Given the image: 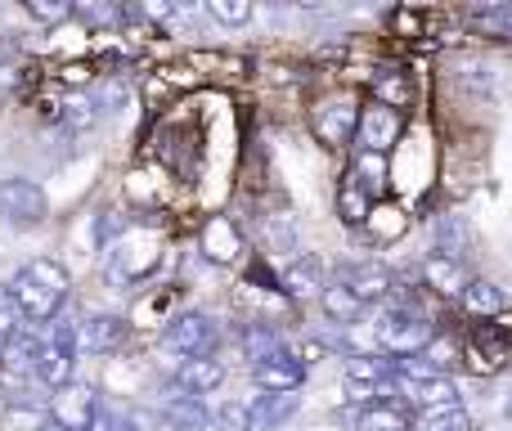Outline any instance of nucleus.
<instances>
[{"label":"nucleus","instance_id":"28","mask_svg":"<svg viewBox=\"0 0 512 431\" xmlns=\"http://www.w3.org/2000/svg\"><path fill=\"white\" fill-rule=\"evenodd\" d=\"M99 113H104V108L95 104V95H68L63 99V126H68V131H86V126H95L99 122Z\"/></svg>","mask_w":512,"mask_h":431},{"label":"nucleus","instance_id":"18","mask_svg":"<svg viewBox=\"0 0 512 431\" xmlns=\"http://www.w3.org/2000/svg\"><path fill=\"white\" fill-rule=\"evenodd\" d=\"M301 409L297 396H256L248 405V431H279Z\"/></svg>","mask_w":512,"mask_h":431},{"label":"nucleus","instance_id":"6","mask_svg":"<svg viewBox=\"0 0 512 431\" xmlns=\"http://www.w3.org/2000/svg\"><path fill=\"white\" fill-rule=\"evenodd\" d=\"M0 220L9 229H32L45 220V194L36 180H23V176H9L0 180Z\"/></svg>","mask_w":512,"mask_h":431},{"label":"nucleus","instance_id":"12","mask_svg":"<svg viewBox=\"0 0 512 431\" xmlns=\"http://www.w3.org/2000/svg\"><path fill=\"white\" fill-rule=\"evenodd\" d=\"M131 324L122 315H90L86 324H77V351H90V355H108L126 342Z\"/></svg>","mask_w":512,"mask_h":431},{"label":"nucleus","instance_id":"1","mask_svg":"<svg viewBox=\"0 0 512 431\" xmlns=\"http://www.w3.org/2000/svg\"><path fill=\"white\" fill-rule=\"evenodd\" d=\"M63 297H68V270H63L59 261H50V256L27 261L23 270L14 274V283H9V301H14V310L23 319H32V324H45V319L59 315Z\"/></svg>","mask_w":512,"mask_h":431},{"label":"nucleus","instance_id":"7","mask_svg":"<svg viewBox=\"0 0 512 431\" xmlns=\"http://www.w3.org/2000/svg\"><path fill=\"white\" fill-rule=\"evenodd\" d=\"M252 382L265 391V396H292V391L306 382V364H301V355L297 351H274L270 360H261V364H252Z\"/></svg>","mask_w":512,"mask_h":431},{"label":"nucleus","instance_id":"33","mask_svg":"<svg viewBox=\"0 0 512 431\" xmlns=\"http://www.w3.org/2000/svg\"><path fill=\"white\" fill-rule=\"evenodd\" d=\"M72 14L86 18V23H99V27H108V23H117V18H126L122 9H113V5H77Z\"/></svg>","mask_w":512,"mask_h":431},{"label":"nucleus","instance_id":"43","mask_svg":"<svg viewBox=\"0 0 512 431\" xmlns=\"http://www.w3.org/2000/svg\"><path fill=\"white\" fill-rule=\"evenodd\" d=\"M508 396H512V391H508ZM508 414H512V400H508Z\"/></svg>","mask_w":512,"mask_h":431},{"label":"nucleus","instance_id":"40","mask_svg":"<svg viewBox=\"0 0 512 431\" xmlns=\"http://www.w3.org/2000/svg\"><path fill=\"white\" fill-rule=\"evenodd\" d=\"M391 23H396L400 32H418V18H409V14H396V18H391Z\"/></svg>","mask_w":512,"mask_h":431},{"label":"nucleus","instance_id":"8","mask_svg":"<svg viewBox=\"0 0 512 431\" xmlns=\"http://www.w3.org/2000/svg\"><path fill=\"white\" fill-rule=\"evenodd\" d=\"M391 387L405 391V400L414 409H423L427 418L436 414H450V409H459V382L450 378V373H441V378H418V382H400L391 378Z\"/></svg>","mask_w":512,"mask_h":431},{"label":"nucleus","instance_id":"20","mask_svg":"<svg viewBox=\"0 0 512 431\" xmlns=\"http://www.w3.org/2000/svg\"><path fill=\"white\" fill-rule=\"evenodd\" d=\"M283 288H288L292 297H315V292H324V261H319V256H297V261L283 270Z\"/></svg>","mask_w":512,"mask_h":431},{"label":"nucleus","instance_id":"34","mask_svg":"<svg viewBox=\"0 0 512 431\" xmlns=\"http://www.w3.org/2000/svg\"><path fill=\"white\" fill-rule=\"evenodd\" d=\"M427 431H472V418L463 409H450V414L427 418Z\"/></svg>","mask_w":512,"mask_h":431},{"label":"nucleus","instance_id":"24","mask_svg":"<svg viewBox=\"0 0 512 431\" xmlns=\"http://www.w3.org/2000/svg\"><path fill=\"white\" fill-rule=\"evenodd\" d=\"M472 234H468V220L463 216H441L436 220V256H450V261H459L463 252H468Z\"/></svg>","mask_w":512,"mask_h":431},{"label":"nucleus","instance_id":"36","mask_svg":"<svg viewBox=\"0 0 512 431\" xmlns=\"http://www.w3.org/2000/svg\"><path fill=\"white\" fill-rule=\"evenodd\" d=\"M27 14H32L36 23H59V18L72 14V5H36V0H32V5H27Z\"/></svg>","mask_w":512,"mask_h":431},{"label":"nucleus","instance_id":"10","mask_svg":"<svg viewBox=\"0 0 512 431\" xmlns=\"http://www.w3.org/2000/svg\"><path fill=\"white\" fill-rule=\"evenodd\" d=\"M355 140H360V153H387L391 144L400 140V113L396 108H382V104L360 108Z\"/></svg>","mask_w":512,"mask_h":431},{"label":"nucleus","instance_id":"4","mask_svg":"<svg viewBox=\"0 0 512 431\" xmlns=\"http://www.w3.org/2000/svg\"><path fill=\"white\" fill-rule=\"evenodd\" d=\"M432 337H436L432 319L414 306H396L378 319V346H382V355H391V360H409V355H418Z\"/></svg>","mask_w":512,"mask_h":431},{"label":"nucleus","instance_id":"25","mask_svg":"<svg viewBox=\"0 0 512 431\" xmlns=\"http://www.w3.org/2000/svg\"><path fill=\"white\" fill-rule=\"evenodd\" d=\"M351 180L369 198H382V194H387V158H382V153H360V158H355Z\"/></svg>","mask_w":512,"mask_h":431},{"label":"nucleus","instance_id":"35","mask_svg":"<svg viewBox=\"0 0 512 431\" xmlns=\"http://www.w3.org/2000/svg\"><path fill=\"white\" fill-rule=\"evenodd\" d=\"M18 310H14V301H9V292H0V342H9V337L18 333Z\"/></svg>","mask_w":512,"mask_h":431},{"label":"nucleus","instance_id":"3","mask_svg":"<svg viewBox=\"0 0 512 431\" xmlns=\"http://www.w3.org/2000/svg\"><path fill=\"white\" fill-rule=\"evenodd\" d=\"M72 369H77V319L72 315H54L50 333L41 337V355H36V382L50 391L68 387Z\"/></svg>","mask_w":512,"mask_h":431},{"label":"nucleus","instance_id":"23","mask_svg":"<svg viewBox=\"0 0 512 431\" xmlns=\"http://www.w3.org/2000/svg\"><path fill=\"white\" fill-rule=\"evenodd\" d=\"M360 431H414V418H409L405 405H391V400H378L360 414Z\"/></svg>","mask_w":512,"mask_h":431},{"label":"nucleus","instance_id":"22","mask_svg":"<svg viewBox=\"0 0 512 431\" xmlns=\"http://www.w3.org/2000/svg\"><path fill=\"white\" fill-rule=\"evenodd\" d=\"M423 274H427V283H432L436 292H445V297H463V288H468V274H463V265L450 261V256H427Z\"/></svg>","mask_w":512,"mask_h":431},{"label":"nucleus","instance_id":"39","mask_svg":"<svg viewBox=\"0 0 512 431\" xmlns=\"http://www.w3.org/2000/svg\"><path fill=\"white\" fill-rule=\"evenodd\" d=\"M265 238H270V243H283V247H292V225H274V229H265Z\"/></svg>","mask_w":512,"mask_h":431},{"label":"nucleus","instance_id":"37","mask_svg":"<svg viewBox=\"0 0 512 431\" xmlns=\"http://www.w3.org/2000/svg\"><path fill=\"white\" fill-rule=\"evenodd\" d=\"M86 431H131V423H126L122 414H113V409H99L95 423H90Z\"/></svg>","mask_w":512,"mask_h":431},{"label":"nucleus","instance_id":"26","mask_svg":"<svg viewBox=\"0 0 512 431\" xmlns=\"http://www.w3.org/2000/svg\"><path fill=\"white\" fill-rule=\"evenodd\" d=\"M319 301H324V315L333 319V324H355L360 319V301L351 297V292L342 288V283H324V292H319Z\"/></svg>","mask_w":512,"mask_h":431},{"label":"nucleus","instance_id":"38","mask_svg":"<svg viewBox=\"0 0 512 431\" xmlns=\"http://www.w3.org/2000/svg\"><path fill=\"white\" fill-rule=\"evenodd\" d=\"M481 23H512V5H490V9H477Z\"/></svg>","mask_w":512,"mask_h":431},{"label":"nucleus","instance_id":"42","mask_svg":"<svg viewBox=\"0 0 512 431\" xmlns=\"http://www.w3.org/2000/svg\"><path fill=\"white\" fill-rule=\"evenodd\" d=\"M36 431H63V427H59V423H54V418H45V423H41V427H36Z\"/></svg>","mask_w":512,"mask_h":431},{"label":"nucleus","instance_id":"41","mask_svg":"<svg viewBox=\"0 0 512 431\" xmlns=\"http://www.w3.org/2000/svg\"><path fill=\"white\" fill-rule=\"evenodd\" d=\"M14 86V68H5V63H0V90H9Z\"/></svg>","mask_w":512,"mask_h":431},{"label":"nucleus","instance_id":"29","mask_svg":"<svg viewBox=\"0 0 512 431\" xmlns=\"http://www.w3.org/2000/svg\"><path fill=\"white\" fill-rule=\"evenodd\" d=\"M243 351H248L252 364H261V360H270L274 351H283V337L274 333L270 324H256V328H248V333H243Z\"/></svg>","mask_w":512,"mask_h":431},{"label":"nucleus","instance_id":"27","mask_svg":"<svg viewBox=\"0 0 512 431\" xmlns=\"http://www.w3.org/2000/svg\"><path fill=\"white\" fill-rule=\"evenodd\" d=\"M337 212H342L346 225H364L373 212V198L364 194L355 180H342V189H337Z\"/></svg>","mask_w":512,"mask_h":431},{"label":"nucleus","instance_id":"16","mask_svg":"<svg viewBox=\"0 0 512 431\" xmlns=\"http://www.w3.org/2000/svg\"><path fill=\"white\" fill-rule=\"evenodd\" d=\"M221 382H225V364L212 360V355H207V360H185L176 373V387L185 391V396H198V400L212 396Z\"/></svg>","mask_w":512,"mask_h":431},{"label":"nucleus","instance_id":"5","mask_svg":"<svg viewBox=\"0 0 512 431\" xmlns=\"http://www.w3.org/2000/svg\"><path fill=\"white\" fill-rule=\"evenodd\" d=\"M216 342H221V328L203 310H185L162 328V351L180 355V360H207L216 351Z\"/></svg>","mask_w":512,"mask_h":431},{"label":"nucleus","instance_id":"30","mask_svg":"<svg viewBox=\"0 0 512 431\" xmlns=\"http://www.w3.org/2000/svg\"><path fill=\"white\" fill-rule=\"evenodd\" d=\"M373 90H378V104L382 108H405L409 104V81L400 77V72H387V77L373 81Z\"/></svg>","mask_w":512,"mask_h":431},{"label":"nucleus","instance_id":"15","mask_svg":"<svg viewBox=\"0 0 512 431\" xmlns=\"http://www.w3.org/2000/svg\"><path fill=\"white\" fill-rule=\"evenodd\" d=\"M203 256L216 265H234L243 256V234L234 229L230 216H212L203 225Z\"/></svg>","mask_w":512,"mask_h":431},{"label":"nucleus","instance_id":"11","mask_svg":"<svg viewBox=\"0 0 512 431\" xmlns=\"http://www.w3.org/2000/svg\"><path fill=\"white\" fill-rule=\"evenodd\" d=\"M396 378V360L378 351H351L346 355V382L355 387V396H369L378 387H391Z\"/></svg>","mask_w":512,"mask_h":431},{"label":"nucleus","instance_id":"14","mask_svg":"<svg viewBox=\"0 0 512 431\" xmlns=\"http://www.w3.org/2000/svg\"><path fill=\"white\" fill-rule=\"evenodd\" d=\"M355 122H360V108H355L351 99H328V104L315 113V135L328 144V149H342V144L355 135Z\"/></svg>","mask_w":512,"mask_h":431},{"label":"nucleus","instance_id":"9","mask_svg":"<svg viewBox=\"0 0 512 431\" xmlns=\"http://www.w3.org/2000/svg\"><path fill=\"white\" fill-rule=\"evenodd\" d=\"M99 409H104L99 405V396L90 387H81V382H68V387H59L50 396V418L63 431H86L90 423H95Z\"/></svg>","mask_w":512,"mask_h":431},{"label":"nucleus","instance_id":"13","mask_svg":"<svg viewBox=\"0 0 512 431\" xmlns=\"http://www.w3.org/2000/svg\"><path fill=\"white\" fill-rule=\"evenodd\" d=\"M36 355H41V337L27 333V328H18L14 337L5 342V355H0V373H5L9 382H36Z\"/></svg>","mask_w":512,"mask_h":431},{"label":"nucleus","instance_id":"17","mask_svg":"<svg viewBox=\"0 0 512 431\" xmlns=\"http://www.w3.org/2000/svg\"><path fill=\"white\" fill-rule=\"evenodd\" d=\"M342 288L360 306H369V301H382L391 292V274L378 270V265H351V270H342Z\"/></svg>","mask_w":512,"mask_h":431},{"label":"nucleus","instance_id":"21","mask_svg":"<svg viewBox=\"0 0 512 431\" xmlns=\"http://www.w3.org/2000/svg\"><path fill=\"white\" fill-rule=\"evenodd\" d=\"M459 301L472 310V315H481V319H495V315H504V310H508L504 288H499V283H490V279H468V288H463Z\"/></svg>","mask_w":512,"mask_h":431},{"label":"nucleus","instance_id":"19","mask_svg":"<svg viewBox=\"0 0 512 431\" xmlns=\"http://www.w3.org/2000/svg\"><path fill=\"white\" fill-rule=\"evenodd\" d=\"M162 423L171 431H203L212 423V414H207V405L198 396H171L167 405H162Z\"/></svg>","mask_w":512,"mask_h":431},{"label":"nucleus","instance_id":"2","mask_svg":"<svg viewBox=\"0 0 512 431\" xmlns=\"http://www.w3.org/2000/svg\"><path fill=\"white\" fill-rule=\"evenodd\" d=\"M158 265H162V238L153 229H126L117 243H108V279L117 288L149 279Z\"/></svg>","mask_w":512,"mask_h":431},{"label":"nucleus","instance_id":"32","mask_svg":"<svg viewBox=\"0 0 512 431\" xmlns=\"http://www.w3.org/2000/svg\"><path fill=\"white\" fill-rule=\"evenodd\" d=\"M216 427L221 431H248V405H221L216 409Z\"/></svg>","mask_w":512,"mask_h":431},{"label":"nucleus","instance_id":"31","mask_svg":"<svg viewBox=\"0 0 512 431\" xmlns=\"http://www.w3.org/2000/svg\"><path fill=\"white\" fill-rule=\"evenodd\" d=\"M207 14L216 18V23H248L252 18V5L248 0H212V5H207Z\"/></svg>","mask_w":512,"mask_h":431}]
</instances>
